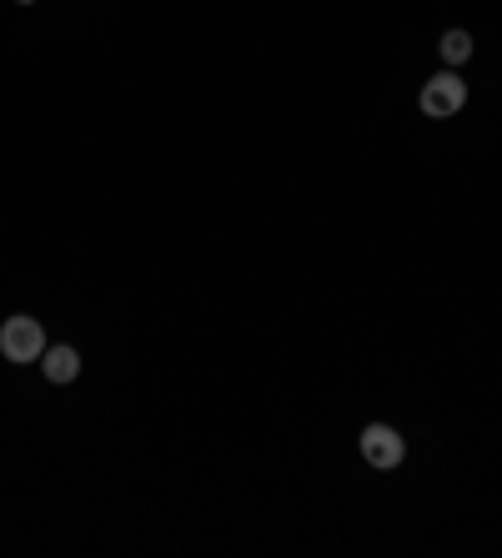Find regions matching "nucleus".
I'll use <instances>...</instances> for the list:
<instances>
[{"mask_svg":"<svg viewBox=\"0 0 502 558\" xmlns=\"http://www.w3.org/2000/svg\"><path fill=\"white\" fill-rule=\"evenodd\" d=\"M0 352H5V363H40L46 357V332H40L36 317L15 312L11 323L0 327Z\"/></svg>","mask_w":502,"mask_h":558,"instance_id":"obj_1","label":"nucleus"},{"mask_svg":"<svg viewBox=\"0 0 502 558\" xmlns=\"http://www.w3.org/2000/svg\"><path fill=\"white\" fill-rule=\"evenodd\" d=\"M15 5H36V0H15Z\"/></svg>","mask_w":502,"mask_h":558,"instance_id":"obj_6","label":"nucleus"},{"mask_svg":"<svg viewBox=\"0 0 502 558\" xmlns=\"http://www.w3.org/2000/svg\"><path fill=\"white\" fill-rule=\"evenodd\" d=\"M417 106H423V117H432V121L457 117V111L467 106V81H457V71H442V76H432L423 86Z\"/></svg>","mask_w":502,"mask_h":558,"instance_id":"obj_2","label":"nucleus"},{"mask_svg":"<svg viewBox=\"0 0 502 558\" xmlns=\"http://www.w3.org/2000/svg\"><path fill=\"white\" fill-rule=\"evenodd\" d=\"M40 367H46V377H51L56 388H65V383H76L81 377V352L76 348H51L46 357H40Z\"/></svg>","mask_w":502,"mask_h":558,"instance_id":"obj_4","label":"nucleus"},{"mask_svg":"<svg viewBox=\"0 0 502 558\" xmlns=\"http://www.w3.org/2000/svg\"><path fill=\"white\" fill-rule=\"evenodd\" d=\"M438 51L448 65H463L467 56H473V36H467V31H448V36L438 40Z\"/></svg>","mask_w":502,"mask_h":558,"instance_id":"obj_5","label":"nucleus"},{"mask_svg":"<svg viewBox=\"0 0 502 558\" xmlns=\"http://www.w3.org/2000/svg\"><path fill=\"white\" fill-rule=\"evenodd\" d=\"M357 448H362V458H367L372 468H397L402 458H407L402 433L387 428V423H367V428H362V438H357Z\"/></svg>","mask_w":502,"mask_h":558,"instance_id":"obj_3","label":"nucleus"}]
</instances>
